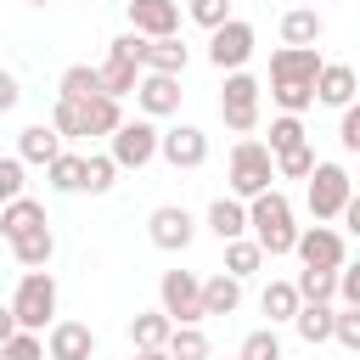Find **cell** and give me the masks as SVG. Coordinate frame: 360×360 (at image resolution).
<instances>
[{
	"mask_svg": "<svg viewBox=\"0 0 360 360\" xmlns=\"http://www.w3.org/2000/svg\"><path fill=\"white\" fill-rule=\"evenodd\" d=\"M321 51L315 45H281L270 56V96L281 112H304L315 101V79H321Z\"/></svg>",
	"mask_w": 360,
	"mask_h": 360,
	"instance_id": "cell-1",
	"label": "cell"
},
{
	"mask_svg": "<svg viewBox=\"0 0 360 360\" xmlns=\"http://www.w3.org/2000/svg\"><path fill=\"white\" fill-rule=\"evenodd\" d=\"M248 231H253V242L270 253V259H281V253H292L298 248V225H292V202L270 186V191H259V197H248Z\"/></svg>",
	"mask_w": 360,
	"mask_h": 360,
	"instance_id": "cell-2",
	"label": "cell"
},
{
	"mask_svg": "<svg viewBox=\"0 0 360 360\" xmlns=\"http://www.w3.org/2000/svg\"><path fill=\"white\" fill-rule=\"evenodd\" d=\"M146 34H124V39H112V51H107V62L96 68L101 73V96H135V84H141V73H146Z\"/></svg>",
	"mask_w": 360,
	"mask_h": 360,
	"instance_id": "cell-3",
	"label": "cell"
},
{
	"mask_svg": "<svg viewBox=\"0 0 360 360\" xmlns=\"http://www.w3.org/2000/svg\"><path fill=\"white\" fill-rule=\"evenodd\" d=\"M219 118L231 135H253L259 129V79L253 73H225V90H219Z\"/></svg>",
	"mask_w": 360,
	"mask_h": 360,
	"instance_id": "cell-4",
	"label": "cell"
},
{
	"mask_svg": "<svg viewBox=\"0 0 360 360\" xmlns=\"http://www.w3.org/2000/svg\"><path fill=\"white\" fill-rule=\"evenodd\" d=\"M270 180H276V152L264 141H236V152H231V191L236 197H259V191H270Z\"/></svg>",
	"mask_w": 360,
	"mask_h": 360,
	"instance_id": "cell-5",
	"label": "cell"
},
{
	"mask_svg": "<svg viewBox=\"0 0 360 360\" xmlns=\"http://www.w3.org/2000/svg\"><path fill=\"white\" fill-rule=\"evenodd\" d=\"M349 197H354V180H349V169H343V163H315V174H309V214H315V225H326V219H343Z\"/></svg>",
	"mask_w": 360,
	"mask_h": 360,
	"instance_id": "cell-6",
	"label": "cell"
},
{
	"mask_svg": "<svg viewBox=\"0 0 360 360\" xmlns=\"http://www.w3.org/2000/svg\"><path fill=\"white\" fill-rule=\"evenodd\" d=\"M11 309H17V326H28V332L51 326V315H56V281H51V270H28L17 281Z\"/></svg>",
	"mask_w": 360,
	"mask_h": 360,
	"instance_id": "cell-7",
	"label": "cell"
},
{
	"mask_svg": "<svg viewBox=\"0 0 360 360\" xmlns=\"http://www.w3.org/2000/svg\"><path fill=\"white\" fill-rule=\"evenodd\" d=\"M158 298H163V309H169L174 326H197V321H208V315H202V281H197L191 270H163Z\"/></svg>",
	"mask_w": 360,
	"mask_h": 360,
	"instance_id": "cell-8",
	"label": "cell"
},
{
	"mask_svg": "<svg viewBox=\"0 0 360 360\" xmlns=\"http://www.w3.org/2000/svg\"><path fill=\"white\" fill-rule=\"evenodd\" d=\"M112 158H118V169H146L152 158H158V146H163V135L152 129V118H124L112 135Z\"/></svg>",
	"mask_w": 360,
	"mask_h": 360,
	"instance_id": "cell-9",
	"label": "cell"
},
{
	"mask_svg": "<svg viewBox=\"0 0 360 360\" xmlns=\"http://www.w3.org/2000/svg\"><path fill=\"white\" fill-rule=\"evenodd\" d=\"M248 56H253V22H242V17L219 22V28H214V39H208V62H214L219 73H236Z\"/></svg>",
	"mask_w": 360,
	"mask_h": 360,
	"instance_id": "cell-10",
	"label": "cell"
},
{
	"mask_svg": "<svg viewBox=\"0 0 360 360\" xmlns=\"http://www.w3.org/2000/svg\"><path fill=\"white\" fill-rule=\"evenodd\" d=\"M146 236H152V248H163V253H186V248H191V236H197V219H191L186 208L163 202V208H152Z\"/></svg>",
	"mask_w": 360,
	"mask_h": 360,
	"instance_id": "cell-11",
	"label": "cell"
},
{
	"mask_svg": "<svg viewBox=\"0 0 360 360\" xmlns=\"http://www.w3.org/2000/svg\"><path fill=\"white\" fill-rule=\"evenodd\" d=\"M180 73H141V84H135V107L146 112V118H169V112H180Z\"/></svg>",
	"mask_w": 360,
	"mask_h": 360,
	"instance_id": "cell-12",
	"label": "cell"
},
{
	"mask_svg": "<svg viewBox=\"0 0 360 360\" xmlns=\"http://www.w3.org/2000/svg\"><path fill=\"white\" fill-rule=\"evenodd\" d=\"M309 270H343V236L332 231V225H309V231H298V248H292Z\"/></svg>",
	"mask_w": 360,
	"mask_h": 360,
	"instance_id": "cell-13",
	"label": "cell"
},
{
	"mask_svg": "<svg viewBox=\"0 0 360 360\" xmlns=\"http://www.w3.org/2000/svg\"><path fill=\"white\" fill-rule=\"evenodd\" d=\"M158 158L174 163V169H202V163H208V135H202L197 124H174V129L163 135Z\"/></svg>",
	"mask_w": 360,
	"mask_h": 360,
	"instance_id": "cell-14",
	"label": "cell"
},
{
	"mask_svg": "<svg viewBox=\"0 0 360 360\" xmlns=\"http://www.w3.org/2000/svg\"><path fill=\"white\" fill-rule=\"evenodd\" d=\"M129 22L146 39H169L180 34V0H129Z\"/></svg>",
	"mask_w": 360,
	"mask_h": 360,
	"instance_id": "cell-15",
	"label": "cell"
},
{
	"mask_svg": "<svg viewBox=\"0 0 360 360\" xmlns=\"http://www.w3.org/2000/svg\"><path fill=\"white\" fill-rule=\"evenodd\" d=\"M45 354H51V360H90V354H96V332H90L84 321H51Z\"/></svg>",
	"mask_w": 360,
	"mask_h": 360,
	"instance_id": "cell-16",
	"label": "cell"
},
{
	"mask_svg": "<svg viewBox=\"0 0 360 360\" xmlns=\"http://www.w3.org/2000/svg\"><path fill=\"white\" fill-rule=\"evenodd\" d=\"M68 101V96H62ZM73 112H79V141L84 135H112L118 124H124V112H118V96H84V101H73Z\"/></svg>",
	"mask_w": 360,
	"mask_h": 360,
	"instance_id": "cell-17",
	"label": "cell"
},
{
	"mask_svg": "<svg viewBox=\"0 0 360 360\" xmlns=\"http://www.w3.org/2000/svg\"><path fill=\"white\" fill-rule=\"evenodd\" d=\"M354 90H360V79H354L349 62H326L321 79H315V101H326V107H349Z\"/></svg>",
	"mask_w": 360,
	"mask_h": 360,
	"instance_id": "cell-18",
	"label": "cell"
},
{
	"mask_svg": "<svg viewBox=\"0 0 360 360\" xmlns=\"http://www.w3.org/2000/svg\"><path fill=\"white\" fill-rule=\"evenodd\" d=\"M208 231H214L219 242L248 236V208H242V197H214V202H208Z\"/></svg>",
	"mask_w": 360,
	"mask_h": 360,
	"instance_id": "cell-19",
	"label": "cell"
},
{
	"mask_svg": "<svg viewBox=\"0 0 360 360\" xmlns=\"http://www.w3.org/2000/svg\"><path fill=\"white\" fill-rule=\"evenodd\" d=\"M236 304H242V276L219 270L202 281V315H236Z\"/></svg>",
	"mask_w": 360,
	"mask_h": 360,
	"instance_id": "cell-20",
	"label": "cell"
},
{
	"mask_svg": "<svg viewBox=\"0 0 360 360\" xmlns=\"http://www.w3.org/2000/svg\"><path fill=\"white\" fill-rule=\"evenodd\" d=\"M56 152H62V129L56 124H28L22 141H17V158L22 163H51Z\"/></svg>",
	"mask_w": 360,
	"mask_h": 360,
	"instance_id": "cell-21",
	"label": "cell"
},
{
	"mask_svg": "<svg viewBox=\"0 0 360 360\" xmlns=\"http://www.w3.org/2000/svg\"><path fill=\"white\" fill-rule=\"evenodd\" d=\"M39 225H45V208H39L34 197H17V202L0 208V236H6V242L28 236V231H39Z\"/></svg>",
	"mask_w": 360,
	"mask_h": 360,
	"instance_id": "cell-22",
	"label": "cell"
},
{
	"mask_svg": "<svg viewBox=\"0 0 360 360\" xmlns=\"http://www.w3.org/2000/svg\"><path fill=\"white\" fill-rule=\"evenodd\" d=\"M129 338H135V349H169V338H174L169 309H146V315H135V321H129Z\"/></svg>",
	"mask_w": 360,
	"mask_h": 360,
	"instance_id": "cell-23",
	"label": "cell"
},
{
	"mask_svg": "<svg viewBox=\"0 0 360 360\" xmlns=\"http://www.w3.org/2000/svg\"><path fill=\"white\" fill-rule=\"evenodd\" d=\"M321 28H326V22H321L315 6H292V11H281V39H287V45H315Z\"/></svg>",
	"mask_w": 360,
	"mask_h": 360,
	"instance_id": "cell-24",
	"label": "cell"
},
{
	"mask_svg": "<svg viewBox=\"0 0 360 360\" xmlns=\"http://www.w3.org/2000/svg\"><path fill=\"white\" fill-rule=\"evenodd\" d=\"M11 253H17V264H22V270H45V264H51V253H56V236H51V225H39V231L17 236V242H11Z\"/></svg>",
	"mask_w": 360,
	"mask_h": 360,
	"instance_id": "cell-25",
	"label": "cell"
},
{
	"mask_svg": "<svg viewBox=\"0 0 360 360\" xmlns=\"http://www.w3.org/2000/svg\"><path fill=\"white\" fill-rule=\"evenodd\" d=\"M292 326H298L304 343H326V338L338 332V309H332V304H304V309L292 315Z\"/></svg>",
	"mask_w": 360,
	"mask_h": 360,
	"instance_id": "cell-26",
	"label": "cell"
},
{
	"mask_svg": "<svg viewBox=\"0 0 360 360\" xmlns=\"http://www.w3.org/2000/svg\"><path fill=\"white\" fill-rule=\"evenodd\" d=\"M259 309L270 315V326H276V321H292V315L304 309V298H298V281H270V287H264V298H259Z\"/></svg>",
	"mask_w": 360,
	"mask_h": 360,
	"instance_id": "cell-27",
	"label": "cell"
},
{
	"mask_svg": "<svg viewBox=\"0 0 360 360\" xmlns=\"http://www.w3.org/2000/svg\"><path fill=\"white\" fill-rule=\"evenodd\" d=\"M146 73H186V45L169 34V39H146Z\"/></svg>",
	"mask_w": 360,
	"mask_h": 360,
	"instance_id": "cell-28",
	"label": "cell"
},
{
	"mask_svg": "<svg viewBox=\"0 0 360 360\" xmlns=\"http://www.w3.org/2000/svg\"><path fill=\"white\" fill-rule=\"evenodd\" d=\"M45 174H51V191H84V158L79 152H56L45 163Z\"/></svg>",
	"mask_w": 360,
	"mask_h": 360,
	"instance_id": "cell-29",
	"label": "cell"
},
{
	"mask_svg": "<svg viewBox=\"0 0 360 360\" xmlns=\"http://www.w3.org/2000/svg\"><path fill=\"white\" fill-rule=\"evenodd\" d=\"M298 298L304 304H332L338 298V270H298Z\"/></svg>",
	"mask_w": 360,
	"mask_h": 360,
	"instance_id": "cell-30",
	"label": "cell"
},
{
	"mask_svg": "<svg viewBox=\"0 0 360 360\" xmlns=\"http://www.w3.org/2000/svg\"><path fill=\"white\" fill-rule=\"evenodd\" d=\"M96 90H101V73L84 68V62H73V68L62 73V84H56V96H68V101H84V96H96Z\"/></svg>",
	"mask_w": 360,
	"mask_h": 360,
	"instance_id": "cell-31",
	"label": "cell"
},
{
	"mask_svg": "<svg viewBox=\"0 0 360 360\" xmlns=\"http://www.w3.org/2000/svg\"><path fill=\"white\" fill-rule=\"evenodd\" d=\"M276 174H287V180H309V174H315V146L298 141V146L276 152Z\"/></svg>",
	"mask_w": 360,
	"mask_h": 360,
	"instance_id": "cell-32",
	"label": "cell"
},
{
	"mask_svg": "<svg viewBox=\"0 0 360 360\" xmlns=\"http://www.w3.org/2000/svg\"><path fill=\"white\" fill-rule=\"evenodd\" d=\"M112 180H118V158L112 152H90L84 158V191H112Z\"/></svg>",
	"mask_w": 360,
	"mask_h": 360,
	"instance_id": "cell-33",
	"label": "cell"
},
{
	"mask_svg": "<svg viewBox=\"0 0 360 360\" xmlns=\"http://www.w3.org/2000/svg\"><path fill=\"white\" fill-rule=\"evenodd\" d=\"M259 264H264V248H259V242H248V236L225 242V270H231V276H253Z\"/></svg>",
	"mask_w": 360,
	"mask_h": 360,
	"instance_id": "cell-34",
	"label": "cell"
},
{
	"mask_svg": "<svg viewBox=\"0 0 360 360\" xmlns=\"http://www.w3.org/2000/svg\"><path fill=\"white\" fill-rule=\"evenodd\" d=\"M169 354H174V360H208V338H202L197 326H174Z\"/></svg>",
	"mask_w": 360,
	"mask_h": 360,
	"instance_id": "cell-35",
	"label": "cell"
},
{
	"mask_svg": "<svg viewBox=\"0 0 360 360\" xmlns=\"http://www.w3.org/2000/svg\"><path fill=\"white\" fill-rule=\"evenodd\" d=\"M298 141H304V118H298V112L270 118V152H287V146H298Z\"/></svg>",
	"mask_w": 360,
	"mask_h": 360,
	"instance_id": "cell-36",
	"label": "cell"
},
{
	"mask_svg": "<svg viewBox=\"0 0 360 360\" xmlns=\"http://www.w3.org/2000/svg\"><path fill=\"white\" fill-rule=\"evenodd\" d=\"M242 354H248V360H281V343H276V326H259V332H248V343H242Z\"/></svg>",
	"mask_w": 360,
	"mask_h": 360,
	"instance_id": "cell-37",
	"label": "cell"
},
{
	"mask_svg": "<svg viewBox=\"0 0 360 360\" xmlns=\"http://www.w3.org/2000/svg\"><path fill=\"white\" fill-rule=\"evenodd\" d=\"M0 360H45V343H39V332H28V326H22V332H17V338L0 349Z\"/></svg>",
	"mask_w": 360,
	"mask_h": 360,
	"instance_id": "cell-38",
	"label": "cell"
},
{
	"mask_svg": "<svg viewBox=\"0 0 360 360\" xmlns=\"http://www.w3.org/2000/svg\"><path fill=\"white\" fill-rule=\"evenodd\" d=\"M332 338L360 354V304H343V309H338V332H332Z\"/></svg>",
	"mask_w": 360,
	"mask_h": 360,
	"instance_id": "cell-39",
	"label": "cell"
},
{
	"mask_svg": "<svg viewBox=\"0 0 360 360\" xmlns=\"http://www.w3.org/2000/svg\"><path fill=\"white\" fill-rule=\"evenodd\" d=\"M22 197V158H0V208Z\"/></svg>",
	"mask_w": 360,
	"mask_h": 360,
	"instance_id": "cell-40",
	"label": "cell"
},
{
	"mask_svg": "<svg viewBox=\"0 0 360 360\" xmlns=\"http://www.w3.org/2000/svg\"><path fill=\"white\" fill-rule=\"evenodd\" d=\"M191 17H197L208 34H214L219 22H231V0H191Z\"/></svg>",
	"mask_w": 360,
	"mask_h": 360,
	"instance_id": "cell-41",
	"label": "cell"
},
{
	"mask_svg": "<svg viewBox=\"0 0 360 360\" xmlns=\"http://www.w3.org/2000/svg\"><path fill=\"white\" fill-rule=\"evenodd\" d=\"M338 141H343L349 152H360V101H349V107H343V124H338Z\"/></svg>",
	"mask_w": 360,
	"mask_h": 360,
	"instance_id": "cell-42",
	"label": "cell"
},
{
	"mask_svg": "<svg viewBox=\"0 0 360 360\" xmlns=\"http://www.w3.org/2000/svg\"><path fill=\"white\" fill-rule=\"evenodd\" d=\"M338 298H343V304H360V259L338 270Z\"/></svg>",
	"mask_w": 360,
	"mask_h": 360,
	"instance_id": "cell-43",
	"label": "cell"
},
{
	"mask_svg": "<svg viewBox=\"0 0 360 360\" xmlns=\"http://www.w3.org/2000/svg\"><path fill=\"white\" fill-rule=\"evenodd\" d=\"M17 101H22V84H17V79H11L6 68H0V112H11Z\"/></svg>",
	"mask_w": 360,
	"mask_h": 360,
	"instance_id": "cell-44",
	"label": "cell"
},
{
	"mask_svg": "<svg viewBox=\"0 0 360 360\" xmlns=\"http://www.w3.org/2000/svg\"><path fill=\"white\" fill-rule=\"evenodd\" d=\"M17 332H22V326H17V309H11V304H0V349H6Z\"/></svg>",
	"mask_w": 360,
	"mask_h": 360,
	"instance_id": "cell-45",
	"label": "cell"
},
{
	"mask_svg": "<svg viewBox=\"0 0 360 360\" xmlns=\"http://www.w3.org/2000/svg\"><path fill=\"white\" fill-rule=\"evenodd\" d=\"M343 225H349V231H354V236H360V191H354V197H349V208H343Z\"/></svg>",
	"mask_w": 360,
	"mask_h": 360,
	"instance_id": "cell-46",
	"label": "cell"
},
{
	"mask_svg": "<svg viewBox=\"0 0 360 360\" xmlns=\"http://www.w3.org/2000/svg\"><path fill=\"white\" fill-rule=\"evenodd\" d=\"M135 360H174L169 349H135Z\"/></svg>",
	"mask_w": 360,
	"mask_h": 360,
	"instance_id": "cell-47",
	"label": "cell"
},
{
	"mask_svg": "<svg viewBox=\"0 0 360 360\" xmlns=\"http://www.w3.org/2000/svg\"><path fill=\"white\" fill-rule=\"evenodd\" d=\"M28 6H51V0H28Z\"/></svg>",
	"mask_w": 360,
	"mask_h": 360,
	"instance_id": "cell-48",
	"label": "cell"
},
{
	"mask_svg": "<svg viewBox=\"0 0 360 360\" xmlns=\"http://www.w3.org/2000/svg\"><path fill=\"white\" fill-rule=\"evenodd\" d=\"M236 360H248V354H236Z\"/></svg>",
	"mask_w": 360,
	"mask_h": 360,
	"instance_id": "cell-49",
	"label": "cell"
}]
</instances>
